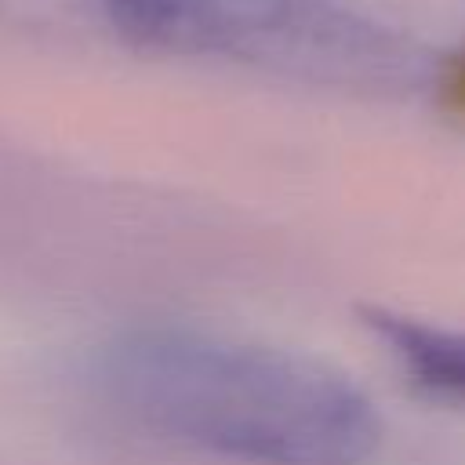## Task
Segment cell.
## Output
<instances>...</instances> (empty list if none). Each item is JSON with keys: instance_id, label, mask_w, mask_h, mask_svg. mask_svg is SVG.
Returning a JSON list of instances; mask_svg holds the SVG:
<instances>
[{"instance_id": "cell-4", "label": "cell", "mask_w": 465, "mask_h": 465, "mask_svg": "<svg viewBox=\"0 0 465 465\" xmlns=\"http://www.w3.org/2000/svg\"><path fill=\"white\" fill-rule=\"evenodd\" d=\"M447 98L458 113H465V58L454 65V73L447 76Z\"/></svg>"}, {"instance_id": "cell-2", "label": "cell", "mask_w": 465, "mask_h": 465, "mask_svg": "<svg viewBox=\"0 0 465 465\" xmlns=\"http://www.w3.org/2000/svg\"><path fill=\"white\" fill-rule=\"evenodd\" d=\"M109 18L156 51L240 54L345 84H392L411 73L371 25L309 0H109Z\"/></svg>"}, {"instance_id": "cell-1", "label": "cell", "mask_w": 465, "mask_h": 465, "mask_svg": "<svg viewBox=\"0 0 465 465\" xmlns=\"http://www.w3.org/2000/svg\"><path fill=\"white\" fill-rule=\"evenodd\" d=\"M94 385L134 425L251 465H363L374 403L334 367L189 327H138L94 356Z\"/></svg>"}, {"instance_id": "cell-3", "label": "cell", "mask_w": 465, "mask_h": 465, "mask_svg": "<svg viewBox=\"0 0 465 465\" xmlns=\"http://www.w3.org/2000/svg\"><path fill=\"white\" fill-rule=\"evenodd\" d=\"M360 320L421 392L443 403H465V331L425 323L385 305H363Z\"/></svg>"}]
</instances>
